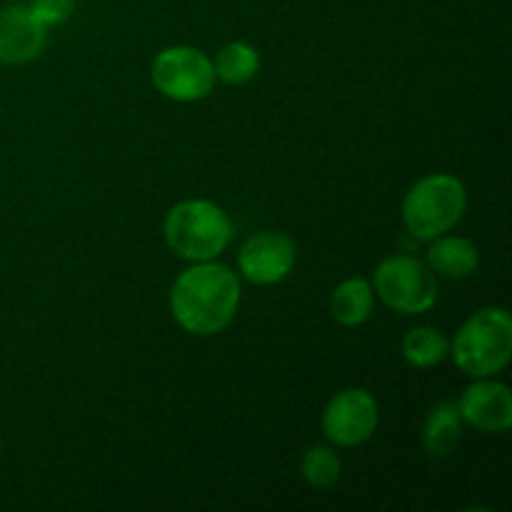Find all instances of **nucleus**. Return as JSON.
<instances>
[{
  "label": "nucleus",
  "instance_id": "obj_1",
  "mask_svg": "<svg viewBox=\"0 0 512 512\" xmlns=\"http://www.w3.org/2000/svg\"><path fill=\"white\" fill-rule=\"evenodd\" d=\"M240 278L223 263H193L170 290V313L190 335L210 338L233 323L240 305Z\"/></svg>",
  "mask_w": 512,
  "mask_h": 512
},
{
  "label": "nucleus",
  "instance_id": "obj_2",
  "mask_svg": "<svg viewBox=\"0 0 512 512\" xmlns=\"http://www.w3.org/2000/svg\"><path fill=\"white\" fill-rule=\"evenodd\" d=\"M165 245L188 263L220 258L233 240V220L213 200H183L163 223Z\"/></svg>",
  "mask_w": 512,
  "mask_h": 512
},
{
  "label": "nucleus",
  "instance_id": "obj_3",
  "mask_svg": "<svg viewBox=\"0 0 512 512\" xmlns=\"http://www.w3.org/2000/svg\"><path fill=\"white\" fill-rule=\"evenodd\" d=\"M455 365L468 378H495L512 358V318L505 308H483L470 315L450 345Z\"/></svg>",
  "mask_w": 512,
  "mask_h": 512
},
{
  "label": "nucleus",
  "instance_id": "obj_4",
  "mask_svg": "<svg viewBox=\"0 0 512 512\" xmlns=\"http://www.w3.org/2000/svg\"><path fill=\"white\" fill-rule=\"evenodd\" d=\"M468 208L465 185L455 175L420 178L403 200V225L413 238L433 240L450 233Z\"/></svg>",
  "mask_w": 512,
  "mask_h": 512
},
{
  "label": "nucleus",
  "instance_id": "obj_5",
  "mask_svg": "<svg viewBox=\"0 0 512 512\" xmlns=\"http://www.w3.org/2000/svg\"><path fill=\"white\" fill-rule=\"evenodd\" d=\"M373 290L400 315H423L438 303V280L428 263L413 255H390L375 268Z\"/></svg>",
  "mask_w": 512,
  "mask_h": 512
},
{
  "label": "nucleus",
  "instance_id": "obj_6",
  "mask_svg": "<svg viewBox=\"0 0 512 512\" xmlns=\"http://www.w3.org/2000/svg\"><path fill=\"white\" fill-rule=\"evenodd\" d=\"M213 60L193 45H173L155 55L153 85L175 103H198L215 88Z\"/></svg>",
  "mask_w": 512,
  "mask_h": 512
},
{
  "label": "nucleus",
  "instance_id": "obj_7",
  "mask_svg": "<svg viewBox=\"0 0 512 512\" xmlns=\"http://www.w3.org/2000/svg\"><path fill=\"white\" fill-rule=\"evenodd\" d=\"M378 420L380 413L373 395L363 388H348L328 400L320 425H323L325 438L333 445L358 448L373 438Z\"/></svg>",
  "mask_w": 512,
  "mask_h": 512
},
{
  "label": "nucleus",
  "instance_id": "obj_8",
  "mask_svg": "<svg viewBox=\"0 0 512 512\" xmlns=\"http://www.w3.org/2000/svg\"><path fill=\"white\" fill-rule=\"evenodd\" d=\"M295 268V245L288 235L263 230L243 243L238 253V270L248 283L275 285Z\"/></svg>",
  "mask_w": 512,
  "mask_h": 512
},
{
  "label": "nucleus",
  "instance_id": "obj_9",
  "mask_svg": "<svg viewBox=\"0 0 512 512\" xmlns=\"http://www.w3.org/2000/svg\"><path fill=\"white\" fill-rule=\"evenodd\" d=\"M455 405L463 423L473 425L480 433H508L512 428V393L498 380H475Z\"/></svg>",
  "mask_w": 512,
  "mask_h": 512
},
{
  "label": "nucleus",
  "instance_id": "obj_10",
  "mask_svg": "<svg viewBox=\"0 0 512 512\" xmlns=\"http://www.w3.org/2000/svg\"><path fill=\"white\" fill-rule=\"evenodd\" d=\"M45 40H48V28L38 23L28 5L0 8V63H30L43 53Z\"/></svg>",
  "mask_w": 512,
  "mask_h": 512
},
{
  "label": "nucleus",
  "instance_id": "obj_11",
  "mask_svg": "<svg viewBox=\"0 0 512 512\" xmlns=\"http://www.w3.org/2000/svg\"><path fill=\"white\" fill-rule=\"evenodd\" d=\"M428 265L435 275L465 280L480 265L478 245L468 238H460V235H438V238L430 240Z\"/></svg>",
  "mask_w": 512,
  "mask_h": 512
},
{
  "label": "nucleus",
  "instance_id": "obj_12",
  "mask_svg": "<svg viewBox=\"0 0 512 512\" xmlns=\"http://www.w3.org/2000/svg\"><path fill=\"white\" fill-rule=\"evenodd\" d=\"M463 418L458 413V405L443 403L433 405L423 425V445L430 458H448L458 448L463 438Z\"/></svg>",
  "mask_w": 512,
  "mask_h": 512
},
{
  "label": "nucleus",
  "instance_id": "obj_13",
  "mask_svg": "<svg viewBox=\"0 0 512 512\" xmlns=\"http://www.w3.org/2000/svg\"><path fill=\"white\" fill-rule=\"evenodd\" d=\"M375 290L370 280L365 278H348L333 290L330 298V315L335 323L343 328H358L373 315Z\"/></svg>",
  "mask_w": 512,
  "mask_h": 512
},
{
  "label": "nucleus",
  "instance_id": "obj_14",
  "mask_svg": "<svg viewBox=\"0 0 512 512\" xmlns=\"http://www.w3.org/2000/svg\"><path fill=\"white\" fill-rule=\"evenodd\" d=\"M215 78L228 85H245L253 80L260 70V53L250 43L233 40L223 45L215 55Z\"/></svg>",
  "mask_w": 512,
  "mask_h": 512
},
{
  "label": "nucleus",
  "instance_id": "obj_15",
  "mask_svg": "<svg viewBox=\"0 0 512 512\" xmlns=\"http://www.w3.org/2000/svg\"><path fill=\"white\" fill-rule=\"evenodd\" d=\"M450 355V340L435 328H415L403 338L405 363L418 370L435 368Z\"/></svg>",
  "mask_w": 512,
  "mask_h": 512
},
{
  "label": "nucleus",
  "instance_id": "obj_16",
  "mask_svg": "<svg viewBox=\"0 0 512 512\" xmlns=\"http://www.w3.org/2000/svg\"><path fill=\"white\" fill-rule=\"evenodd\" d=\"M300 473H303V480L310 488H333L340 480V473H343V463H340L338 453H333V448L313 445L310 450H305Z\"/></svg>",
  "mask_w": 512,
  "mask_h": 512
},
{
  "label": "nucleus",
  "instance_id": "obj_17",
  "mask_svg": "<svg viewBox=\"0 0 512 512\" xmlns=\"http://www.w3.org/2000/svg\"><path fill=\"white\" fill-rule=\"evenodd\" d=\"M28 8L38 18V23H43L45 28H55L73 15L75 0H33Z\"/></svg>",
  "mask_w": 512,
  "mask_h": 512
},
{
  "label": "nucleus",
  "instance_id": "obj_18",
  "mask_svg": "<svg viewBox=\"0 0 512 512\" xmlns=\"http://www.w3.org/2000/svg\"><path fill=\"white\" fill-rule=\"evenodd\" d=\"M0 453H3V440H0Z\"/></svg>",
  "mask_w": 512,
  "mask_h": 512
}]
</instances>
